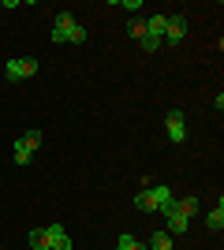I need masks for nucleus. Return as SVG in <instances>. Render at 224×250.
Returning a JSON list of instances; mask_svg holds the SVG:
<instances>
[{
    "instance_id": "nucleus-1",
    "label": "nucleus",
    "mask_w": 224,
    "mask_h": 250,
    "mask_svg": "<svg viewBox=\"0 0 224 250\" xmlns=\"http://www.w3.org/2000/svg\"><path fill=\"white\" fill-rule=\"evenodd\" d=\"M176 194H172V187H164V183H157V187H149V190H139L135 194V206L142 209V213H153V209H161L164 202H172Z\"/></svg>"
},
{
    "instance_id": "nucleus-2",
    "label": "nucleus",
    "mask_w": 224,
    "mask_h": 250,
    "mask_svg": "<svg viewBox=\"0 0 224 250\" xmlns=\"http://www.w3.org/2000/svg\"><path fill=\"white\" fill-rule=\"evenodd\" d=\"M8 83H22V79H30L38 75V56H19V60H8Z\"/></svg>"
},
{
    "instance_id": "nucleus-3",
    "label": "nucleus",
    "mask_w": 224,
    "mask_h": 250,
    "mask_svg": "<svg viewBox=\"0 0 224 250\" xmlns=\"http://www.w3.org/2000/svg\"><path fill=\"white\" fill-rule=\"evenodd\" d=\"M164 131H168V138L176 142V146H180L183 138H187V116H183L180 108H172V112L164 116Z\"/></svg>"
},
{
    "instance_id": "nucleus-4",
    "label": "nucleus",
    "mask_w": 224,
    "mask_h": 250,
    "mask_svg": "<svg viewBox=\"0 0 224 250\" xmlns=\"http://www.w3.org/2000/svg\"><path fill=\"white\" fill-rule=\"evenodd\" d=\"M187 38V15H164V42L180 45Z\"/></svg>"
},
{
    "instance_id": "nucleus-5",
    "label": "nucleus",
    "mask_w": 224,
    "mask_h": 250,
    "mask_svg": "<svg viewBox=\"0 0 224 250\" xmlns=\"http://www.w3.org/2000/svg\"><path fill=\"white\" fill-rule=\"evenodd\" d=\"M71 30H75V19L67 15V11H56V19H53V42H60V45H64Z\"/></svg>"
},
{
    "instance_id": "nucleus-6",
    "label": "nucleus",
    "mask_w": 224,
    "mask_h": 250,
    "mask_svg": "<svg viewBox=\"0 0 224 250\" xmlns=\"http://www.w3.org/2000/svg\"><path fill=\"white\" fill-rule=\"evenodd\" d=\"M45 235H49V250H71V235L64 231V224H49Z\"/></svg>"
},
{
    "instance_id": "nucleus-7",
    "label": "nucleus",
    "mask_w": 224,
    "mask_h": 250,
    "mask_svg": "<svg viewBox=\"0 0 224 250\" xmlns=\"http://www.w3.org/2000/svg\"><path fill=\"white\" fill-rule=\"evenodd\" d=\"M146 38H149V42H164V15L146 19Z\"/></svg>"
},
{
    "instance_id": "nucleus-8",
    "label": "nucleus",
    "mask_w": 224,
    "mask_h": 250,
    "mask_svg": "<svg viewBox=\"0 0 224 250\" xmlns=\"http://www.w3.org/2000/svg\"><path fill=\"white\" fill-rule=\"evenodd\" d=\"M164 220H168V228H164L168 235H183V231H187V217H183L180 209H172V213H168Z\"/></svg>"
},
{
    "instance_id": "nucleus-9",
    "label": "nucleus",
    "mask_w": 224,
    "mask_h": 250,
    "mask_svg": "<svg viewBox=\"0 0 224 250\" xmlns=\"http://www.w3.org/2000/svg\"><path fill=\"white\" fill-rule=\"evenodd\" d=\"M11 157H15V165H30L34 161V149L22 142V138H15V146H11Z\"/></svg>"
},
{
    "instance_id": "nucleus-10",
    "label": "nucleus",
    "mask_w": 224,
    "mask_h": 250,
    "mask_svg": "<svg viewBox=\"0 0 224 250\" xmlns=\"http://www.w3.org/2000/svg\"><path fill=\"white\" fill-rule=\"evenodd\" d=\"M205 224H209V231H221V228H224V202H221V198H217V209H209Z\"/></svg>"
},
{
    "instance_id": "nucleus-11",
    "label": "nucleus",
    "mask_w": 224,
    "mask_h": 250,
    "mask_svg": "<svg viewBox=\"0 0 224 250\" xmlns=\"http://www.w3.org/2000/svg\"><path fill=\"white\" fill-rule=\"evenodd\" d=\"M176 209H180L183 217H194V213H198V198H194V194H187V198H176Z\"/></svg>"
},
{
    "instance_id": "nucleus-12",
    "label": "nucleus",
    "mask_w": 224,
    "mask_h": 250,
    "mask_svg": "<svg viewBox=\"0 0 224 250\" xmlns=\"http://www.w3.org/2000/svg\"><path fill=\"white\" fill-rule=\"evenodd\" d=\"M149 250H172V235L168 231H157V235L149 239Z\"/></svg>"
},
{
    "instance_id": "nucleus-13",
    "label": "nucleus",
    "mask_w": 224,
    "mask_h": 250,
    "mask_svg": "<svg viewBox=\"0 0 224 250\" xmlns=\"http://www.w3.org/2000/svg\"><path fill=\"white\" fill-rule=\"evenodd\" d=\"M30 247L34 250H49V235H45V228H34L30 231Z\"/></svg>"
},
{
    "instance_id": "nucleus-14",
    "label": "nucleus",
    "mask_w": 224,
    "mask_h": 250,
    "mask_svg": "<svg viewBox=\"0 0 224 250\" xmlns=\"http://www.w3.org/2000/svg\"><path fill=\"white\" fill-rule=\"evenodd\" d=\"M131 38H135V42H146V19H131Z\"/></svg>"
},
{
    "instance_id": "nucleus-15",
    "label": "nucleus",
    "mask_w": 224,
    "mask_h": 250,
    "mask_svg": "<svg viewBox=\"0 0 224 250\" xmlns=\"http://www.w3.org/2000/svg\"><path fill=\"white\" fill-rule=\"evenodd\" d=\"M116 250H146L135 235H120V243H116Z\"/></svg>"
},
{
    "instance_id": "nucleus-16",
    "label": "nucleus",
    "mask_w": 224,
    "mask_h": 250,
    "mask_svg": "<svg viewBox=\"0 0 224 250\" xmlns=\"http://www.w3.org/2000/svg\"><path fill=\"white\" fill-rule=\"evenodd\" d=\"M22 142H26V146L34 149V153H38V149H41V131H26V135H19Z\"/></svg>"
},
{
    "instance_id": "nucleus-17",
    "label": "nucleus",
    "mask_w": 224,
    "mask_h": 250,
    "mask_svg": "<svg viewBox=\"0 0 224 250\" xmlns=\"http://www.w3.org/2000/svg\"><path fill=\"white\" fill-rule=\"evenodd\" d=\"M67 42H71V45H82V42H86V26H79V22H75V30L67 34Z\"/></svg>"
},
{
    "instance_id": "nucleus-18",
    "label": "nucleus",
    "mask_w": 224,
    "mask_h": 250,
    "mask_svg": "<svg viewBox=\"0 0 224 250\" xmlns=\"http://www.w3.org/2000/svg\"><path fill=\"white\" fill-rule=\"evenodd\" d=\"M112 4H120V8H127V11H139L142 8V0H112Z\"/></svg>"
}]
</instances>
